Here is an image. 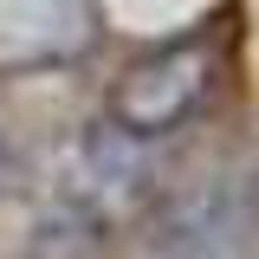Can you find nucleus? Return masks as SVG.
I'll return each mask as SVG.
<instances>
[{
    "instance_id": "4",
    "label": "nucleus",
    "mask_w": 259,
    "mask_h": 259,
    "mask_svg": "<svg viewBox=\"0 0 259 259\" xmlns=\"http://www.w3.org/2000/svg\"><path fill=\"white\" fill-rule=\"evenodd\" d=\"M240 214H246V233H259V168L246 175V188H240Z\"/></svg>"
},
{
    "instance_id": "1",
    "label": "nucleus",
    "mask_w": 259,
    "mask_h": 259,
    "mask_svg": "<svg viewBox=\"0 0 259 259\" xmlns=\"http://www.w3.org/2000/svg\"><path fill=\"white\" fill-rule=\"evenodd\" d=\"M214 84V46L207 39H168L156 52L130 65L110 91V130H123L130 143H149L182 130L201 110V97Z\"/></svg>"
},
{
    "instance_id": "2",
    "label": "nucleus",
    "mask_w": 259,
    "mask_h": 259,
    "mask_svg": "<svg viewBox=\"0 0 259 259\" xmlns=\"http://www.w3.org/2000/svg\"><path fill=\"white\" fill-rule=\"evenodd\" d=\"M136 194H143V143H130L123 130H110V123L91 130L71 149V162H65V201L84 207L91 221H110Z\"/></svg>"
},
{
    "instance_id": "3",
    "label": "nucleus",
    "mask_w": 259,
    "mask_h": 259,
    "mask_svg": "<svg viewBox=\"0 0 259 259\" xmlns=\"http://www.w3.org/2000/svg\"><path fill=\"white\" fill-rule=\"evenodd\" d=\"M246 214H240V194L227 188H194L182 201H168L156 214V233L149 246L162 259H233L246 246Z\"/></svg>"
}]
</instances>
